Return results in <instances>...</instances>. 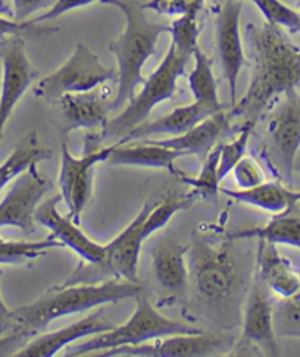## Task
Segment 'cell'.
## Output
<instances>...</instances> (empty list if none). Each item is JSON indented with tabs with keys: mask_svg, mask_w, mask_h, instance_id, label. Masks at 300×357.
Segmentation results:
<instances>
[{
	"mask_svg": "<svg viewBox=\"0 0 300 357\" xmlns=\"http://www.w3.org/2000/svg\"><path fill=\"white\" fill-rule=\"evenodd\" d=\"M230 337L220 334H179L156 338L139 346H128L100 353V357H204L224 350Z\"/></svg>",
	"mask_w": 300,
	"mask_h": 357,
	"instance_id": "9a60e30c",
	"label": "cell"
},
{
	"mask_svg": "<svg viewBox=\"0 0 300 357\" xmlns=\"http://www.w3.org/2000/svg\"><path fill=\"white\" fill-rule=\"evenodd\" d=\"M225 2H231V0H213V5L218 8V6H221Z\"/></svg>",
	"mask_w": 300,
	"mask_h": 357,
	"instance_id": "60d3db41",
	"label": "cell"
},
{
	"mask_svg": "<svg viewBox=\"0 0 300 357\" xmlns=\"http://www.w3.org/2000/svg\"><path fill=\"white\" fill-rule=\"evenodd\" d=\"M53 184L38 169V163L31 165L13 180L6 196L0 202V228H18L25 234L36 231V209Z\"/></svg>",
	"mask_w": 300,
	"mask_h": 357,
	"instance_id": "9c48e42d",
	"label": "cell"
},
{
	"mask_svg": "<svg viewBox=\"0 0 300 357\" xmlns=\"http://www.w3.org/2000/svg\"><path fill=\"white\" fill-rule=\"evenodd\" d=\"M256 350L264 356L277 357L281 354L278 337L274 329V303L268 294V288L256 278L244 307L243 333L234 347V356L248 354Z\"/></svg>",
	"mask_w": 300,
	"mask_h": 357,
	"instance_id": "30bf717a",
	"label": "cell"
},
{
	"mask_svg": "<svg viewBox=\"0 0 300 357\" xmlns=\"http://www.w3.org/2000/svg\"><path fill=\"white\" fill-rule=\"evenodd\" d=\"M184 158L177 150L159 146L150 140H140L137 144L118 143L109 155L107 163L115 167H139L152 169H165L179 176L181 171L177 169V159Z\"/></svg>",
	"mask_w": 300,
	"mask_h": 357,
	"instance_id": "603a6c76",
	"label": "cell"
},
{
	"mask_svg": "<svg viewBox=\"0 0 300 357\" xmlns=\"http://www.w3.org/2000/svg\"><path fill=\"white\" fill-rule=\"evenodd\" d=\"M114 146L102 149H90L81 158H75L68 150L66 144H62L61 153V171H59V190L62 200L70 209V216L80 224L81 213L91 196L93 169L96 165L107 162L112 153Z\"/></svg>",
	"mask_w": 300,
	"mask_h": 357,
	"instance_id": "8fae6325",
	"label": "cell"
},
{
	"mask_svg": "<svg viewBox=\"0 0 300 357\" xmlns=\"http://www.w3.org/2000/svg\"><path fill=\"white\" fill-rule=\"evenodd\" d=\"M265 18V22L277 25L284 31L300 36V12L285 5L283 0H249Z\"/></svg>",
	"mask_w": 300,
	"mask_h": 357,
	"instance_id": "4dcf8cb0",
	"label": "cell"
},
{
	"mask_svg": "<svg viewBox=\"0 0 300 357\" xmlns=\"http://www.w3.org/2000/svg\"><path fill=\"white\" fill-rule=\"evenodd\" d=\"M117 79L112 68L105 66L86 43H78L70 58L34 86L36 98L57 103L65 94L93 91Z\"/></svg>",
	"mask_w": 300,
	"mask_h": 357,
	"instance_id": "52a82bcc",
	"label": "cell"
},
{
	"mask_svg": "<svg viewBox=\"0 0 300 357\" xmlns=\"http://www.w3.org/2000/svg\"><path fill=\"white\" fill-rule=\"evenodd\" d=\"M2 59V89H0V140L13 109L29 90L38 73L27 56L24 40L20 36L6 37L0 43Z\"/></svg>",
	"mask_w": 300,
	"mask_h": 357,
	"instance_id": "7c38bea8",
	"label": "cell"
},
{
	"mask_svg": "<svg viewBox=\"0 0 300 357\" xmlns=\"http://www.w3.org/2000/svg\"><path fill=\"white\" fill-rule=\"evenodd\" d=\"M61 200L62 196L59 195L40 203L34 215L36 222L50 229L52 238L77 253L83 262L99 265L105 256V245L91 240L70 215L63 216L59 213L58 203Z\"/></svg>",
	"mask_w": 300,
	"mask_h": 357,
	"instance_id": "2e32d148",
	"label": "cell"
},
{
	"mask_svg": "<svg viewBox=\"0 0 300 357\" xmlns=\"http://www.w3.org/2000/svg\"><path fill=\"white\" fill-rule=\"evenodd\" d=\"M220 156H221V143H218L211 152L203 158V165L199 175L196 178L187 176L183 172L179 175L180 181L192 187V193L196 197H202L204 200H213L220 193V175H218V168H220Z\"/></svg>",
	"mask_w": 300,
	"mask_h": 357,
	"instance_id": "83f0119b",
	"label": "cell"
},
{
	"mask_svg": "<svg viewBox=\"0 0 300 357\" xmlns=\"http://www.w3.org/2000/svg\"><path fill=\"white\" fill-rule=\"evenodd\" d=\"M243 0H231L216 8L215 45L224 78L230 90L231 106L236 105L237 82L246 58L240 33V17Z\"/></svg>",
	"mask_w": 300,
	"mask_h": 357,
	"instance_id": "4fadbf2b",
	"label": "cell"
},
{
	"mask_svg": "<svg viewBox=\"0 0 300 357\" xmlns=\"http://www.w3.org/2000/svg\"><path fill=\"white\" fill-rule=\"evenodd\" d=\"M187 253L188 247L171 236L158 240L150 250L155 277L160 287L171 293L181 294L186 290L188 281Z\"/></svg>",
	"mask_w": 300,
	"mask_h": 357,
	"instance_id": "44dd1931",
	"label": "cell"
},
{
	"mask_svg": "<svg viewBox=\"0 0 300 357\" xmlns=\"http://www.w3.org/2000/svg\"><path fill=\"white\" fill-rule=\"evenodd\" d=\"M193 58L195 68L188 74L187 79L195 102L221 111L224 106L220 102V96H218V84L212 70V59L199 47L193 52Z\"/></svg>",
	"mask_w": 300,
	"mask_h": 357,
	"instance_id": "4316f807",
	"label": "cell"
},
{
	"mask_svg": "<svg viewBox=\"0 0 300 357\" xmlns=\"http://www.w3.org/2000/svg\"><path fill=\"white\" fill-rule=\"evenodd\" d=\"M274 329L278 338H300V288L274 303Z\"/></svg>",
	"mask_w": 300,
	"mask_h": 357,
	"instance_id": "f546056e",
	"label": "cell"
},
{
	"mask_svg": "<svg viewBox=\"0 0 300 357\" xmlns=\"http://www.w3.org/2000/svg\"><path fill=\"white\" fill-rule=\"evenodd\" d=\"M221 195L233 199L239 203L253 206L269 213H281L300 202V191L284 187L278 183H261L250 188L230 190L221 188Z\"/></svg>",
	"mask_w": 300,
	"mask_h": 357,
	"instance_id": "cb8c5ba5",
	"label": "cell"
},
{
	"mask_svg": "<svg viewBox=\"0 0 300 357\" xmlns=\"http://www.w3.org/2000/svg\"><path fill=\"white\" fill-rule=\"evenodd\" d=\"M59 247L63 245L52 237L40 241H8L0 237V265H24Z\"/></svg>",
	"mask_w": 300,
	"mask_h": 357,
	"instance_id": "f1b7e54d",
	"label": "cell"
},
{
	"mask_svg": "<svg viewBox=\"0 0 300 357\" xmlns=\"http://www.w3.org/2000/svg\"><path fill=\"white\" fill-rule=\"evenodd\" d=\"M58 29L54 26H47V25H40L37 22L31 21H15L9 17H5L0 13V38H6L12 36H20L22 37L24 34H33V36H50L53 33H57Z\"/></svg>",
	"mask_w": 300,
	"mask_h": 357,
	"instance_id": "e575fe53",
	"label": "cell"
},
{
	"mask_svg": "<svg viewBox=\"0 0 300 357\" xmlns=\"http://www.w3.org/2000/svg\"><path fill=\"white\" fill-rule=\"evenodd\" d=\"M50 158L52 152L40 146L37 132H30L13 149L9 158L3 163H0V191L15 180L27 168H30L31 165L47 160Z\"/></svg>",
	"mask_w": 300,
	"mask_h": 357,
	"instance_id": "484cf974",
	"label": "cell"
},
{
	"mask_svg": "<svg viewBox=\"0 0 300 357\" xmlns=\"http://www.w3.org/2000/svg\"><path fill=\"white\" fill-rule=\"evenodd\" d=\"M297 3H299V6H300V0H297Z\"/></svg>",
	"mask_w": 300,
	"mask_h": 357,
	"instance_id": "7bdbcfd3",
	"label": "cell"
},
{
	"mask_svg": "<svg viewBox=\"0 0 300 357\" xmlns=\"http://www.w3.org/2000/svg\"><path fill=\"white\" fill-rule=\"evenodd\" d=\"M114 325L106 318L102 309L93 312L89 317L80 319L71 325L52 331L43 335L33 337L27 344L15 354L17 357H53L62 349L68 347L78 340L89 338L96 334L109 331Z\"/></svg>",
	"mask_w": 300,
	"mask_h": 357,
	"instance_id": "e0dca14e",
	"label": "cell"
},
{
	"mask_svg": "<svg viewBox=\"0 0 300 357\" xmlns=\"http://www.w3.org/2000/svg\"><path fill=\"white\" fill-rule=\"evenodd\" d=\"M200 33L197 15H181L170 24V34L172 37L171 43L184 53L193 56V52L199 47L197 38Z\"/></svg>",
	"mask_w": 300,
	"mask_h": 357,
	"instance_id": "d6a6232c",
	"label": "cell"
},
{
	"mask_svg": "<svg viewBox=\"0 0 300 357\" xmlns=\"http://www.w3.org/2000/svg\"><path fill=\"white\" fill-rule=\"evenodd\" d=\"M294 169H297V172L300 174V155H297V159H296V163H294Z\"/></svg>",
	"mask_w": 300,
	"mask_h": 357,
	"instance_id": "b9f144b4",
	"label": "cell"
},
{
	"mask_svg": "<svg viewBox=\"0 0 300 357\" xmlns=\"http://www.w3.org/2000/svg\"><path fill=\"white\" fill-rule=\"evenodd\" d=\"M100 3L119 9L126 17L124 31L107 46L118 62V89L112 99V111H119L144 82L143 68L155 54L159 37L170 33V24L150 20L143 5L135 0H100Z\"/></svg>",
	"mask_w": 300,
	"mask_h": 357,
	"instance_id": "277c9868",
	"label": "cell"
},
{
	"mask_svg": "<svg viewBox=\"0 0 300 357\" xmlns=\"http://www.w3.org/2000/svg\"><path fill=\"white\" fill-rule=\"evenodd\" d=\"M3 271L0 269V282H2ZM13 329V319H12V310L6 306L3 301L2 293H0V335L8 334Z\"/></svg>",
	"mask_w": 300,
	"mask_h": 357,
	"instance_id": "ab89813d",
	"label": "cell"
},
{
	"mask_svg": "<svg viewBox=\"0 0 300 357\" xmlns=\"http://www.w3.org/2000/svg\"><path fill=\"white\" fill-rule=\"evenodd\" d=\"M94 2H100V0H57V3H54L50 9H47L42 15L34 18L33 21L37 24H42V22H47L52 20H57L59 17H62L63 13L66 12H71L74 9H80V8H84L89 6Z\"/></svg>",
	"mask_w": 300,
	"mask_h": 357,
	"instance_id": "74e56055",
	"label": "cell"
},
{
	"mask_svg": "<svg viewBox=\"0 0 300 357\" xmlns=\"http://www.w3.org/2000/svg\"><path fill=\"white\" fill-rule=\"evenodd\" d=\"M202 331L203 329L193 325L163 317L142 293L137 297V303H135L133 314L126 324L117 325L112 329H109V331L89 337V340L84 342H80V344L68 350L66 356L78 357L91 354L94 351H107L128 346H139L168 335L197 334Z\"/></svg>",
	"mask_w": 300,
	"mask_h": 357,
	"instance_id": "5b68a950",
	"label": "cell"
},
{
	"mask_svg": "<svg viewBox=\"0 0 300 357\" xmlns=\"http://www.w3.org/2000/svg\"><path fill=\"white\" fill-rule=\"evenodd\" d=\"M62 107L65 131L80 128L103 127L107 122L109 112H112V99L100 91L65 94L58 102Z\"/></svg>",
	"mask_w": 300,
	"mask_h": 357,
	"instance_id": "ffe728a7",
	"label": "cell"
},
{
	"mask_svg": "<svg viewBox=\"0 0 300 357\" xmlns=\"http://www.w3.org/2000/svg\"><path fill=\"white\" fill-rule=\"evenodd\" d=\"M256 127V122L244 121L236 139L230 143H221V156H220V168L218 175L223 181L224 178L233 171L236 165L246 156V150L250 142V137Z\"/></svg>",
	"mask_w": 300,
	"mask_h": 357,
	"instance_id": "1f68e13d",
	"label": "cell"
},
{
	"mask_svg": "<svg viewBox=\"0 0 300 357\" xmlns=\"http://www.w3.org/2000/svg\"><path fill=\"white\" fill-rule=\"evenodd\" d=\"M256 265L257 278L280 298L293 296L300 288V273L290 260L280 253L276 243L264 238L257 240Z\"/></svg>",
	"mask_w": 300,
	"mask_h": 357,
	"instance_id": "ac0fdd59",
	"label": "cell"
},
{
	"mask_svg": "<svg viewBox=\"0 0 300 357\" xmlns=\"http://www.w3.org/2000/svg\"><path fill=\"white\" fill-rule=\"evenodd\" d=\"M142 294L139 282L111 278L99 284L59 285L30 305L12 310L13 329L37 335L53 321L83 313L105 305L118 303Z\"/></svg>",
	"mask_w": 300,
	"mask_h": 357,
	"instance_id": "3957f363",
	"label": "cell"
},
{
	"mask_svg": "<svg viewBox=\"0 0 300 357\" xmlns=\"http://www.w3.org/2000/svg\"><path fill=\"white\" fill-rule=\"evenodd\" d=\"M190 58L192 54L179 50L171 43L165 58L144 79L139 94H135L115 118L107 119L103 126V135L124 137L128 131L147 121L159 103L174 99L177 82L186 74Z\"/></svg>",
	"mask_w": 300,
	"mask_h": 357,
	"instance_id": "8992f818",
	"label": "cell"
},
{
	"mask_svg": "<svg viewBox=\"0 0 300 357\" xmlns=\"http://www.w3.org/2000/svg\"><path fill=\"white\" fill-rule=\"evenodd\" d=\"M250 81L246 94L231 109L230 118L257 122L268 109L300 87V46L277 25H246Z\"/></svg>",
	"mask_w": 300,
	"mask_h": 357,
	"instance_id": "6da1fadb",
	"label": "cell"
},
{
	"mask_svg": "<svg viewBox=\"0 0 300 357\" xmlns=\"http://www.w3.org/2000/svg\"><path fill=\"white\" fill-rule=\"evenodd\" d=\"M57 0H12L13 20L24 22L40 10L50 9Z\"/></svg>",
	"mask_w": 300,
	"mask_h": 357,
	"instance_id": "8d00e7d4",
	"label": "cell"
},
{
	"mask_svg": "<svg viewBox=\"0 0 300 357\" xmlns=\"http://www.w3.org/2000/svg\"><path fill=\"white\" fill-rule=\"evenodd\" d=\"M230 240L244 238H264L271 243L292 245L300 249V202L292 208L277 213L271 221L262 227L246 228L233 232L228 236Z\"/></svg>",
	"mask_w": 300,
	"mask_h": 357,
	"instance_id": "d4e9b609",
	"label": "cell"
},
{
	"mask_svg": "<svg viewBox=\"0 0 300 357\" xmlns=\"http://www.w3.org/2000/svg\"><path fill=\"white\" fill-rule=\"evenodd\" d=\"M230 130V115L218 111L208 118L200 121L197 126L190 128L184 134L168 137L163 140H150L159 146L168 147L180 152L183 156L196 155L200 158L207 156L211 150L220 143Z\"/></svg>",
	"mask_w": 300,
	"mask_h": 357,
	"instance_id": "d6986e66",
	"label": "cell"
},
{
	"mask_svg": "<svg viewBox=\"0 0 300 357\" xmlns=\"http://www.w3.org/2000/svg\"><path fill=\"white\" fill-rule=\"evenodd\" d=\"M223 111V109H221ZM218 112L216 109L193 102L192 105L174 109L172 112L159 116L153 121H144L140 126L128 131L119 143H128L134 140H146L153 135H180L193 128L204 118Z\"/></svg>",
	"mask_w": 300,
	"mask_h": 357,
	"instance_id": "7402d4cb",
	"label": "cell"
},
{
	"mask_svg": "<svg viewBox=\"0 0 300 357\" xmlns=\"http://www.w3.org/2000/svg\"><path fill=\"white\" fill-rule=\"evenodd\" d=\"M267 143L283 174L292 180L300 153V94L290 91L272 112L267 126Z\"/></svg>",
	"mask_w": 300,
	"mask_h": 357,
	"instance_id": "5bb4252c",
	"label": "cell"
},
{
	"mask_svg": "<svg viewBox=\"0 0 300 357\" xmlns=\"http://www.w3.org/2000/svg\"><path fill=\"white\" fill-rule=\"evenodd\" d=\"M33 337L21 329H12L8 334L0 335V357L15 356Z\"/></svg>",
	"mask_w": 300,
	"mask_h": 357,
	"instance_id": "f35d334b",
	"label": "cell"
},
{
	"mask_svg": "<svg viewBox=\"0 0 300 357\" xmlns=\"http://www.w3.org/2000/svg\"><path fill=\"white\" fill-rule=\"evenodd\" d=\"M195 195H172L156 203H146L130 225L107 244L99 265H81L61 285L99 284L105 278L128 280L137 282L139 257L143 243L156 231L167 227L171 218L188 209L195 202Z\"/></svg>",
	"mask_w": 300,
	"mask_h": 357,
	"instance_id": "7a4b0ae2",
	"label": "cell"
},
{
	"mask_svg": "<svg viewBox=\"0 0 300 357\" xmlns=\"http://www.w3.org/2000/svg\"><path fill=\"white\" fill-rule=\"evenodd\" d=\"M231 172L240 188H250L264 183V171L252 158L244 156Z\"/></svg>",
	"mask_w": 300,
	"mask_h": 357,
	"instance_id": "d590c367",
	"label": "cell"
},
{
	"mask_svg": "<svg viewBox=\"0 0 300 357\" xmlns=\"http://www.w3.org/2000/svg\"><path fill=\"white\" fill-rule=\"evenodd\" d=\"M188 256L190 275L199 296L208 301L227 298L236 281L234 259L228 247L196 240Z\"/></svg>",
	"mask_w": 300,
	"mask_h": 357,
	"instance_id": "ba28073f",
	"label": "cell"
},
{
	"mask_svg": "<svg viewBox=\"0 0 300 357\" xmlns=\"http://www.w3.org/2000/svg\"><path fill=\"white\" fill-rule=\"evenodd\" d=\"M204 0H147L142 3L146 10H152L165 17L197 15L203 8Z\"/></svg>",
	"mask_w": 300,
	"mask_h": 357,
	"instance_id": "836d02e7",
	"label": "cell"
}]
</instances>
